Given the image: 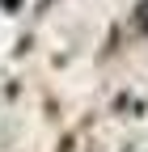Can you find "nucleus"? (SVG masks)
Here are the masks:
<instances>
[{"mask_svg": "<svg viewBox=\"0 0 148 152\" xmlns=\"http://www.w3.org/2000/svg\"><path fill=\"white\" fill-rule=\"evenodd\" d=\"M0 4H4V13H17V4H21V0H0Z\"/></svg>", "mask_w": 148, "mask_h": 152, "instance_id": "f257e3e1", "label": "nucleus"}]
</instances>
